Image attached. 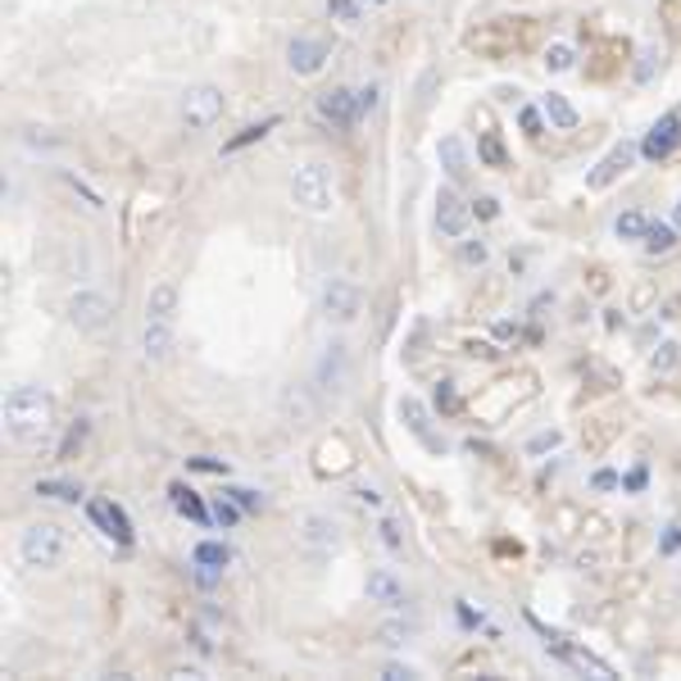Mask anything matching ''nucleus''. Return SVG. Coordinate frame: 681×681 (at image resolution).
Masks as SVG:
<instances>
[{
	"label": "nucleus",
	"instance_id": "nucleus-1",
	"mask_svg": "<svg viewBox=\"0 0 681 681\" xmlns=\"http://www.w3.org/2000/svg\"><path fill=\"white\" fill-rule=\"evenodd\" d=\"M51 432V395L42 387H10L5 395V436L14 446H37Z\"/></svg>",
	"mask_w": 681,
	"mask_h": 681
},
{
	"label": "nucleus",
	"instance_id": "nucleus-2",
	"mask_svg": "<svg viewBox=\"0 0 681 681\" xmlns=\"http://www.w3.org/2000/svg\"><path fill=\"white\" fill-rule=\"evenodd\" d=\"M291 200L304 214L327 219L336 210V187H332V168L323 159H304L291 168Z\"/></svg>",
	"mask_w": 681,
	"mask_h": 681
},
{
	"label": "nucleus",
	"instance_id": "nucleus-3",
	"mask_svg": "<svg viewBox=\"0 0 681 681\" xmlns=\"http://www.w3.org/2000/svg\"><path fill=\"white\" fill-rule=\"evenodd\" d=\"M19 559L37 572H55L68 559V532L59 523H32L19 536Z\"/></svg>",
	"mask_w": 681,
	"mask_h": 681
},
{
	"label": "nucleus",
	"instance_id": "nucleus-4",
	"mask_svg": "<svg viewBox=\"0 0 681 681\" xmlns=\"http://www.w3.org/2000/svg\"><path fill=\"white\" fill-rule=\"evenodd\" d=\"M223 110H227V96L214 82H196L182 96V123H187V132H210L223 119Z\"/></svg>",
	"mask_w": 681,
	"mask_h": 681
},
{
	"label": "nucleus",
	"instance_id": "nucleus-5",
	"mask_svg": "<svg viewBox=\"0 0 681 681\" xmlns=\"http://www.w3.org/2000/svg\"><path fill=\"white\" fill-rule=\"evenodd\" d=\"M68 323L87 336H100L114 323V300L105 291H74L68 295Z\"/></svg>",
	"mask_w": 681,
	"mask_h": 681
},
{
	"label": "nucleus",
	"instance_id": "nucleus-6",
	"mask_svg": "<svg viewBox=\"0 0 681 681\" xmlns=\"http://www.w3.org/2000/svg\"><path fill=\"white\" fill-rule=\"evenodd\" d=\"M319 304H323V319L327 323H355L364 314V291L350 278H327Z\"/></svg>",
	"mask_w": 681,
	"mask_h": 681
},
{
	"label": "nucleus",
	"instance_id": "nucleus-7",
	"mask_svg": "<svg viewBox=\"0 0 681 681\" xmlns=\"http://www.w3.org/2000/svg\"><path fill=\"white\" fill-rule=\"evenodd\" d=\"M468 223H472V204H464L455 187H440L436 191V232L450 236V242H464Z\"/></svg>",
	"mask_w": 681,
	"mask_h": 681
},
{
	"label": "nucleus",
	"instance_id": "nucleus-8",
	"mask_svg": "<svg viewBox=\"0 0 681 681\" xmlns=\"http://www.w3.org/2000/svg\"><path fill=\"white\" fill-rule=\"evenodd\" d=\"M327 59H332V46L323 37H295L287 46V68L295 78H319L327 68Z\"/></svg>",
	"mask_w": 681,
	"mask_h": 681
},
{
	"label": "nucleus",
	"instance_id": "nucleus-9",
	"mask_svg": "<svg viewBox=\"0 0 681 681\" xmlns=\"http://www.w3.org/2000/svg\"><path fill=\"white\" fill-rule=\"evenodd\" d=\"M636 155H640V146L636 142H618V146H609V155L591 168V174H587V191H604V187H613V182H618L623 174H627V168L636 164Z\"/></svg>",
	"mask_w": 681,
	"mask_h": 681
},
{
	"label": "nucleus",
	"instance_id": "nucleus-10",
	"mask_svg": "<svg viewBox=\"0 0 681 681\" xmlns=\"http://www.w3.org/2000/svg\"><path fill=\"white\" fill-rule=\"evenodd\" d=\"M681 146V114L672 110V114H663L650 132L640 136V159H650V164H663L672 150Z\"/></svg>",
	"mask_w": 681,
	"mask_h": 681
},
{
	"label": "nucleus",
	"instance_id": "nucleus-11",
	"mask_svg": "<svg viewBox=\"0 0 681 681\" xmlns=\"http://www.w3.org/2000/svg\"><path fill=\"white\" fill-rule=\"evenodd\" d=\"M346 372H350L346 346H340V340H327L319 364H314V387L319 391H340V387H346Z\"/></svg>",
	"mask_w": 681,
	"mask_h": 681
},
{
	"label": "nucleus",
	"instance_id": "nucleus-12",
	"mask_svg": "<svg viewBox=\"0 0 681 681\" xmlns=\"http://www.w3.org/2000/svg\"><path fill=\"white\" fill-rule=\"evenodd\" d=\"M319 119H327L332 127H355L359 123V100L350 87H332L319 96Z\"/></svg>",
	"mask_w": 681,
	"mask_h": 681
},
{
	"label": "nucleus",
	"instance_id": "nucleus-13",
	"mask_svg": "<svg viewBox=\"0 0 681 681\" xmlns=\"http://www.w3.org/2000/svg\"><path fill=\"white\" fill-rule=\"evenodd\" d=\"M87 518L105 532L114 545H132V523H127V514L114 504V500H91L87 504Z\"/></svg>",
	"mask_w": 681,
	"mask_h": 681
},
{
	"label": "nucleus",
	"instance_id": "nucleus-14",
	"mask_svg": "<svg viewBox=\"0 0 681 681\" xmlns=\"http://www.w3.org/2000/svg\"><path fill=\"white\" fill-rule=\"evenodd\" d=\"M300 540H304V550L332 555L336 545H340V527H336L327 514H304V518H300Z\"/></svg>",
	"mask_w": 681,
	"mask_h": 681
},
{
	"label": "nucleus",
	"instance_id": "nucleus-15",
	"mask_svg": "<svg viewBox=\"0 0 681 681\" xmlns=\"http://www.w3.org/2000/svg\"><path fill=\"white\" fill-rule=\"evenodd\" d=\"M368 600L382 604V609H404V604H409L404 582H400L391 568H372V572H368Z\"/></svg>",
	"mask_w": 681,
	"mask_h": 681
},
{
	"label": "nucleus",
	"instance_id": "nucleus-16",
	"mask_svg": "<svg viewBox=\"0 0 681 681\" xmlns=\"http://www.w3.org/2000/svg\"><path fill=\"white\" fill-rule=\"evenodd\" d=\"M436 159H440V168H446V178H450V182H464V178L472 174L468 146L459 142V136H440V142H436Z\"/></svg>",
	"mask_w": 681,
	"mask_h": 681
},
{
	"label": "nucleus",
	"instance_id": "nucleus-17",
	"mask_svg": "<svg viewBox=\"0 0 681 681\" xmlns=\"http://www.w3.org/2000/svg\"><path fill=\"white\" fill-rule=\"evenodd\" d=\"M400 418H404V427H409V432H414V436L423 440V446L440 450V440L432 436V409H427L423 400H414V395H404V400H400Z\"/></svg>",
	"mask_w": 681,
	"mask_h": 681
},
{
	"label": "nucleus",
	"instance_id": "nucleus-18",
	"mask_svg": "<svg viewBox=\"0 0 681 681\" xmlns=\"http://www.w3.org/2000/svg\"><path fill=\"white\" fill-rule=\"evenodd\" d=\"M174 346H178V336H174V323H164V319H146V332H142V350H146V359H168L174 355Z\"/></svg>",
	"mask_w": 681,
	"mask_h": 681
},
{
	"label": "nucleus",
	"instance_id": "nucleus-19",
	"mask_svg": "<svg viewBox=\"0 0 681 681\" xmlns=\"http://www.w3.org/2000/svg\"><path fill=\"white\" fill-rule=\"evenodd\" d=\"M540 114H545V123H550L555 132H572L577 123H582V114L572 110V100L559 96V91H545L540 96Z\"/></svg>",
	"mask_w": 681,
	"mask_h": 681
},
{
	"label": "nucleus",
	"instance_id": "nucleus-20",
	"mask_svg": "<svg viewBox=\"0 0 681 681\" xmlns=\"http://www.w3.org/2000/svg\"><path fill=\"white\" fill-rule=\"evenodd\" d=\"M178 282H155L150 287V295H146V319H164V323H174L178 319Z\"/></svg>",
	"mask_w": 681,
	"mask_h": 681
},
{
	"label": "nucleus",
	"instance_id": "nucleus-21",
	"mask_svg": "<svg viewBox=\"0 0 681 681\" xmlns=\"http://www.w3.org/2000/svg\"><path fill=\"white\" fill-rule=\"evenodd\" d=\"M168 495H174V509H178L182 518H191V523H200V527L214 518L210 509H204V500H200V495H196L191 487H182V482H178V487H168Z\"/></svg>",
	"mask_w": 681,
	"mask_h": 681
},
{
	"label": "nucleus",
	"instance_id": "nucleus-22",
	"mask_svg": "<svg viewBox=\"0 0 681 681\" xmlns=\"http://www.w3.org/2000/svg\"><path fill=\"white\" fill-rule=\"evenodd\" d=\"M645 232H650V214L645 210H623L613 219V236H618V242H645Z\"/></svg>",
	"mask_w": 681,
	"mask_h": 681
},
{
	"label": "nucleus",
	"instance_id": "nucleus-23",
	"mask_svg": "<svg viewBox=\"0 0 681 681\" xmlns=\"http://www.w3.org/2000/svg\"><path fill=\"white\" fill-rule=\"evenodd\" d=\"M645 255H672L677 250V223H659L650 219V232H645Z\"/></svg>",
	"mask_w": 681,
	"mask_h": 681
},
{
	"label": "nucleus",
	"instance_id": "nucleus-24",
	"mask_svg": "<svg viewBox=\"0 0 681 681\" xmlns=\"http://www.w3.org/2000/svg\"><path fill=\"white\" fill-rule=\"evenodd\" d=\"M282 414L295 418V423H310V418H314V395H310V387H287V391H282Z\"/></svg>",
	"mask_w": 681,
	"mask_h": 681
},
{
	"label": "nucleus",
	"instance_id": "nucleus-25",
	"mask_svg": "<svg viewBox=\"0 0 681 681\" xmlns=\"http://www.w3.org/2000/svg\"><path fill=\"white\" fill-rule=\"evenodd\" d=\"M545 74H555V78H563V74H572L577 68V46H568V42H550L545 46Z\"/></svg>",
	"mask_w": 681,
	"mask_h": 681
},
{
	"label": "nucleus",
	"instance_id": "nucleus-26",
	"mask_svg": "<svg viewBox=\"0 0 681 681\" xmlns=\"http://www.w3.org/2000/svg\"><path fill=\"white\" fill-rule=\"evenodd\" d=\"M663 68V51L659 46H640V55H636V68H632V82L636 87H645V82H655V74Z\"/></svg>",
	"mask_w": 681,
	"mask_h": 681
},
{
	"label": "nucleus",
	"instance_id": "nucleus-27",
	"mask_svg": "<svg viewBox=\"0 0 681 681\" xmlns=\"http://www.w3.org/2000/svg\"><path fill=\"white\" fill-rule=\"evenodd\" d=\"M477 159H482L487 168H509V150H504V142H500L495 132L477 136Z\"/></svg>",
	"mask_w": 681,
	"mask_h": 681
},
{
	"label": "nucleus",
	"instance_id": "nucleus-28",
	"mask_svg": "<svg viewBox=\"0 0 681 681\" xmlns=\"http://www.w3.org/2000/svg\"><path fill=\"white\" fill-rule=\"evenodd\" d=\"M414 623H404V618H391V623H382L378 627V640L387 645V650H400V645H409V640H414Z\"/></svg>",
	"mask_w": 681,
	"mask_h": 681
},
{
	"label": "nucleus",
	"instance_id": "nucleus-29",
	"mask_svg": "<svg viewBox=\"0 0 681 681\" xmlns=\"http://www.w3.org/2000/svg\"><path fill=\"white\" fill-rule=\"evenodd\" d=\"M191 559H196V563H204V568H227V563H232V550H227L223 540H200Z\"/></svg>",
	"mask_w": 681,
	"mask_h": 681
},
{
	"label": "nucleus",
	"instance_id": "nucleus-30",
	"mask_svg": "<svg viewBox=\"0 0 681 681\" xmlns=\"http://www.w3.org/2000/svg\"><path fill=\"white\" fill-rule=\"evenodd\" d=\"M272 127H278V119H264V123H250V127H242V136H232V142H227L223 150H227V155H232V150H246V146L264 142V136H268Z\"/></svg>",
	"mask_w": 681,
	"mask_h": 681
},
{
	"label": "nucleus",
	"instance_id": "nucleus-31",
	"mask_svg": "<svg viewBox=\"0 0 681 681\" xmlns=\"http://www.w3.org/2000/svg\"><path fill=\"white\" fill-rule=\"evenodd\" d=\"M82 440H87V423L78 418L74 427H68V432H64V440H59V450H55V459H59V464H68V459H74V455L82 450Z\"/></svg>",
	"mask_w": 681,
	"mask_h": 681
},
{
	"label": "nucleus",
	"instance_id": "nucleus-32",
	"mask_svg": "<svg viewBox=\"0 0 681 681\" xmlns=\"http://www.w3.org/2000/svg\"><path fill=\"white\" fill-rule=\"evenodd\" d=\"M242 514H246V509H242V504H236L232 495L214 500V523H219V527H236V523H242Z\"/></svg>",
	"mask_w": 681,
	"mask_h": 681
},
{
	"label": "nucleus",
	"instance_id": "nucleus-33",
	"mask_svg": "<svg viewBox=\"0 0 681 681\" xmlns=\"http://www.w3.org/2000/svg\"><path fill=\"white\" fill-rule=\"evenodd\" d=\"M491 259V246L487 242H459V264L464 268H482Z\"/></svg>",
	"mask_w": 681,
	"mask_h": 681
},
{
	"label": "nucleus",
	"instance_id": "nucleus-34",
	"mask_svg": "<svg viewBox=\"0 0 681 681\" xmlns=\"http://www.w3.org/2000/svg\"><path fill=\"white\" fill-rule=\"evenodd\" d=\"M37 495H46V500H64V504H78V500H82V491H78V487H68V482H37Z\"/></svg>",
	"mask_w": 681,
	"mask_h": 681
},
{
	"label": "nucleus",
	"instance_id": "nucleus-35",
	"mask_svg": "<svg viewBox=\"0 0 681 681\" xmlns=\"http://www.w3.org/2000/svg\"><path fill=\"white\" fill-rule=\"evenodd\" d=\"M677 364H681V346H677V340H663V346L655 350V359H650L655 372H672Z\"/></svg>",
	"mask_w": 681,
	"mask_h": 681
},
{
	"label": "nucleus",
	"instance_id": "nucleus-36",
	"mask_svg": "<svg viewBox=\"0 0 681 681\" xmlns=\"http://www.w3.org/2000/svg\"><path fill=\"white\" fill-rule=\"evenodd\" d=\"M359 0H327V14L340 19V23H359Z\"/></svg>",
	"mask_w": 681,
	"mask_h": 681
},
{
	"label": "nucleus",
	"instance_id": "nucleus-37",
	"mask_svg": "<svg viewBox=\"0 0 681 681\" xmlns=\"http://www.w3.org/2000/svg\"><path fill=\"white\" fill-rule=\"evenodd\" d=\"M436 409H440V414H455V409H459L455 382H440V387H436Z\"/></svg>",
	"mask_w": 681,
	"mask_h": 681
},
{
	"label": "nucleus",
	"instance_id": "nucleus-38",
	"mask_svg": "<svg viewBox=\"0 0 681 681\" xmlns=\"http://www.w3.org/2000/svg\"><path fill=\"white\" fill-rule=\"evenodd\" d=\"M378 96H382V87H378V82H372V87H359V91H355V100H359V119L378 110Z\"/></svg>",
	"mask_w": 681,
	"mask_h": 681
},
{
	"label": "nucleus",
	"instance_id": "nucleus-39",
	"mask_svg": "<svg viewBox=\"0 0 681 681\" xmlns=\"http://www.w3.org/2000/svg\"><path fill=\"white\" fill-rule=\"evenodd\" d=\"M223 495H232L236 504H242V509H246V514H255V509H264V500H259L255 491H246V487H227Z\"/></svg>",
	"mask_w": 681,
	"mask_h": 681
},
{
	"label": "nucleus",
	"instance_id": "nucleus-40",
	"mask_svg": "<svg viewBox=\"0 0 681 681\" xmlns=\"http://www.w3.org/2000/svg\"><path fill=\"white\" fill-rule=\"evenodd\" d=\"M382 545H387V550H404V536H400V523L395 518H382Z\"/></svg>",
	"mask_w": 681,
	"mask_h": 681
},
{
	"label": "nucleus",
	"instance_id": "nucleus-41",
	"mask_svg": "<svg viewBox=\"0 0 681 681\" xmlns=\"http://www.w3.org/2000/svg\"><path fill=\"white\" fill-rule=\"evenodd\" d=\"M472 219H500V200L495 196H477L472 200Z\"/></svg>",
	"mask_w": 681,
	"mask_h": 681
},
{
	"label": "nucleus",
	"instance_id": "nucleus-42",
	"mask_svg": "<svg viewBox=\"0 0 681 681\" xmlns=\"http://www.w3.org/2000/svg\"><path fill=\"white\" fill-rule=\"evenodd\" d=\"M591 487H595V491H618V487H623V477L613 472V468H600V472L591 477Z\"/></svg>",
	"mask_w": 681,
	"mask_h": 681
},
{
	"label": "nucleus",
	"instance_id": "nucleus-43",
	"mask_svg": "<svg viewBox=\"0 0 681 681\" xmlns=\"http://www.w3.org/2000/svg\"><path fill=\"white\" fill-rule=\"evenodd\" d=\"M187 468L191 472H219V477H227V464L223 459H187Z\"/></svg>",
	"mask_w": 681,
	"mask_h": 681
},
{
	"label": "nucleus",
	"instance_id": "nucleus-44",
	"mask_svg": "<svg viewBox=\"0 0 681 681\" xmlns=\"http://www.w3.org/2000/svg\"><path fill=\"white\" fill-rule=\"evenodd\" d=\"M559 440H563L559 432H540V436H532V446H527V450H532V455H540V450H555Z\"/></svg>",
	"mask_w": 681,
	"mask_h": 681
},
{
	"label": "nucleus",
	"instance_id": "nucleus-45",
	"mask_svg": "<svg viewBox=\"0 0 681 681\" xmlns=\"http://www.w3.org/2000/svg\"><path fill=\"white\" fill-rule=\"evenodd\" d=\"M355 500H359V504H368V509H382V491H378V487H368V482H364V487H355Z\"/></svg>",
	"mask_w": 681,
	"mask_h": 681
},
{
	"label": "nucleus",
	"instance_id": "nucleus-46",
	"mask_svg": "<svg viewBox=\"0 0 681 681\" xmlns=\"http://www.w3.org/2000/svg\"><path fill=\"white\" fill-rule=\"evenodd\" d=\"M382 677H387V681H409V677H418V668H409V663H387Z\"/></svg>",
	"mask_w": 681,
	"mask_h": 681
},
{
	"label": "nucleus",
	"instance_id": "nucleus-47",
	"mask_svg": "<svg viewBox=\"0 0 681 681\" xmlns=\"http://www.w3.org/2000/svg\"><path fill=\"white\" fill-rule=\"evenodd\" d=\"M540 119H545V114H540V110H532V105H527V110H523V119H518V123H523V132H527V136H540Z\"/></svg>",
	"mask_w": 681,
	"mask_h": 681
},
{
	"label": "nucleus",
	"instance_id": "nucleus-48",
	"mask_svg": "<svg viewBox=\"0 0 681 681\" xmlns=\"http://www.w3.org/2000/svg\"><path fill=\"white\" fill-rule=\"evenodd\" d=\"M219 572H223V568H204V563H196V582H200V587H214V582H219Z\"/></svg>",
	"mask_w": 681,
	"mask_h": 681
},
{
	"label": "nucleus",
	"instance_id": "nucleus-49",
	"mask_svg": "<svg viewBox=\"0 0 681 681\" xmlns=\"http://www.w3.org/2000/svg\"><path fill=\"white\" fill-rule=\"evenodd\" d=\"M623 491H645V468H632V472L623 477Z\"/></svg>",
	"mask_w": 681,
	"mask_h": 681
},
{
	"label": "nucleus",
	"instance_id": "nucleus-50",
	"mask_svg": "<svg viewBox=\"0 0 681 681\" xmlns=\"http://www.w3.org/2000/svg\"><path fill=\"white\" fill-rule=\"evenodd\" d=\"M659 550H663V555H677V550H681V527H668V536H663Z\"/></svg>",
	"mask_w": 681,
	"mask_h": 681
},
{
	"label": "nucleus",
	"instance_id": "nucleus-51",
	"mask_svg": "<svg viewBox=\"0 0 681 681\" xmlns=\"http://www.w3.org/2000/svg\"><path fill=\"white\" fill-rule=\"evenodd\" d=\"M672 223L681 227V196H677V204H672Z\"/></svg>",
	"mask_w": 681,
	"mask_h": 681
},
{
	"label": "nucleus",
	"instance_id": "nucleus-52",
	"mask_svg": "<svg viewBox=\"0 0 681 681\" xmlns=\"http://www.w3.org/2000/svg\"><path fill=\"white\" fill-rule=\"evenodd\" d=\"M359 5H387V0H359Z\"/></svg>",
	"mask_w": 681,
	"mask_h": 681
}]
</instances>
